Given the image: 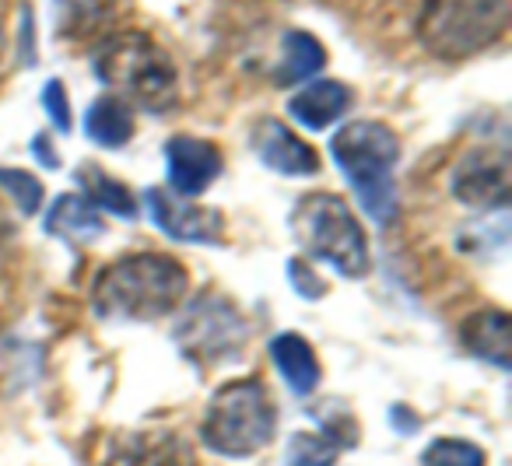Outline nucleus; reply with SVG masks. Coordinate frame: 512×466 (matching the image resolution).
Masks as SVG:
<instances>
[{
  "instance_id": "nucleus-1",
  "label": "nucleus",
  "mask_w": 512,
  "mask_h": 466,
  "mask_svg": "<svg viewBox=\"0 0 512 466\" xmlns=\"http://www.w3.org/2000/svg\"><path fill=\"white\" fill-rule=\"evenodd\" d=\"M190 277L186 267L162 253H134L109 263L92 288V309L109 323H155L179 309Z\"/></svg>"
},
{
  "instance_id": "nucleus-2",
  "label": "nucleus",
  "mask_w": 512,
  "mask_h": 466,
  "mask_svg": "<svg viewBox=\"0 0 512 466\" xmlns=\"http://www.w3.org/2000/svg\"><path fill=\"white\" fill-rule=\"evenodd\" d=\"M92 74L106 88L120 92L127 106H141L148 113L162 116L179 99V71L172 57L148 39L144 32H120L95 46Z\"/></svg>"
},
{
  "instance_id": "nucleus-3",
  "label": "nucleus",
  "mask_w": 512,
  "mask_h": 466,
  "mask_svg": "<svg viewBox=\"0 0 512 466\" xmlns=\"http://www.w3.org/2000/svg\"><path fill=\"white\" fill-rule=\"evenodd\" d=\"M330 155H334L341 176L348 179V186L355 190L365 214L383 228L393 225V218H397L393 169L400 162L397 134L379 120H355L334 134Z\"/></svg>"
},
{
  "instance_id": "nucleus-4",
  "label": "nucleus",
  "mask_w": 512,
  "mask_h": 466,
  "mask_svg": "<svg viewBox=\"0 0 512 466\" xmlns=\"http://www.w3.org/2000/svg\"><path fill=\"white\" fill-rule=\"evenodd\" d=\"M292 235L302 246V253L313 260L334 267L341 277H365L372 270L369 239L358 225L355 211L334 193H306L292 207Z\"/></svg>"
},
{
  "instance_id": "nucleus-5",
  "label": "nucleus",
  "mask_w": 512,
  "mask_h": 466,
  "mask_svg": "<svg viewBox=\"0 0 512 466\" xmlns=\"http://www.w3.org/2000/svg\"><path fill=\"white\" fill-rule=\"evenodd\" d=\"M278 431V410L260 379H239L221 386L204 410L200 435L204 445L218 456L249 459L271 445Z\"/></svg>"
},
{
  "instance_id": "nucleus-6",
  "label": "nucleus",
  "mask_w": 512,
  "mask_h": 466,
  "mask_svg": "<svg viewBox=\"0 0 512 466\" xmlns=\"http://www.w3.org/2000/svg\"><path fill=\"white\" fill-rule=\"evenodd\" d=\"M509 29V0H425L418 39L439 60H470Z\"/></svg>"
},
{
  "instance_id": "nucleus-7",
  "label": "nucleus",
  "mask_w": 512,
  "mask_h": 466,
  "mask_svg": "<svg viewBox=\"0 0 512 466\" xmlns=\"http://www.w3.org/2000/svg\"><path fill=\"white\" fill-rule=\"evenodd\" d=\"M176 344L190 361L214 365V361L239 354L249 337V326L242 312L221 295H200L186 305V312L176 323Z\"/></svg>"
},
{
  "instance_id": "nucleus-8",
  "label": "nucleus",
  "mask_w": 512,
  "mask_h": 466,
  "mask_svg": "<svg viewBox=\"0 0 512 466\" xmlns=\"http://www.w3.org/2000/svg\"><path fill=\"white\" fill-rule=\"evenodd\" d=\"M144 207H148V218L158 225V232H165L176 242L218 246L225 239V218H221L218 207L190 204V200L158 190V186L144 193Z\"/></svg>"
},
{
  "instance_id": "nucleus-9",
  "label": "nucleus",
  "mask_w": 512,
  "mask_h": 466,
  "mask_svg": "<svg viewBox=\"0 0 512 466\" xmlns=\"http://www.w3.org/2000/svg\"><path fill=\"white\" fill-rule=\"evenodd\" d=\"M453 197L477 211H502L509 204V151H470L453 172Z\"/></svg>"
},
{
  "instance_id": "nucleus-10",
  "label": "nucleus",
  "mask_w": 512,
  "mask_h": 466,
  "mask_svg": "<svg viewBox=\"0 0 512 466\" xmlns=\"http://www.w3.org/2000/svg\"><path fill=\"white\" fill-rule=\"evenodd\" d=\"M165 165H169V186L176 197H200L214 179L221 176V151L200 137H172L165 144Z\"/></svg>"
},
{
  "instance_id": "nucleus-11",
  "label": "nucleus",
  "mask_w": 512,
  "mask_h": 466,
  "mask_svg": "<svg viewBox=\"0 0 512 466\" xmlns=\"http://www.w3.org/2000/svg\"><path fill=\"white\" fill-rule=\"evenodd\" d=\"M253 151L256 158L278 176H313L320 172V155L313 144L302 141L295 130L281 120H260L253 127Z\"/></svg>"
},
{
  "instance_id": "nucleus-12",
  "label": "nucleus",
  "mask_w": 512,
  "mask_h": 466,
  "mask_svg": "<svg viewBox=\"0 0 512 466\" xmlns=\"http://www.w3.org/2000/svg\"><path fill=\"white\" fill-rule=\"evenodd\" d=\"M106 466H197V459L179 435L141 431V435H123L109 452Z\"/></svg>"
},
{
  "instance_id": "nucleus-13",
  "label": "nucleus",
  "mask_w": 512,
  "mask_h": 466,
  "mask_svg": "<svg viewBox=\"0 0 512 466\" xmlns=\"http://www.w3.org/2000/svg\"><path fill=\"white\" fill-rule=\"evenodd\" d=\"M358 442V428L351 417H330L320 431H299L288 442L285 466H334L341 452Z\"/></svg>"
},
{
  "instance_id": "nucleus-14",
  "label": "nucleus",
  "mask_w": 512,
  "mask_h": 466,
  "mask_svg": "<svg viewBox=\"0 0 512 466\" xmlns=\"http://www.w3.org/2000/svg\"><path fill=\"white\" fill-rule=\"evenodd\" d=\"M351 99H355V95H351L348 85H341V81H334V78H323L288 99V116H292L295 123H302L306 130H327L330 123L348 113Z\"/></svg>"
},
{
  "instance_id": "nucleus-15",
  "label": "nucleus",
  "mask_w": 512,
  "mask_h": 466,
  "mask_svg": "<svg viewBox=\"0 0 512 466\" xmlns=\"http://www.w3.org/2000/svg\"><path fill=\"white\" fill-rule=\"evenodd\" d=\"M460 340L474 358L488 361L495 368H509V344H512V330H509V316L502 309H481L460 326Z\"/></svg>"
},
{
  "instance_id": "nucleus-16",
  "label": "nucleus",
  "mask_w": 512,
  "mask_h": 466,
  "mask_svg": "<svg viewBox=\"0 0 512 466\" xmlns=\"http://www.w3.org/2000/svg\"><path fill=\"white\" fill-rule=\"evenodd\" d=\"M323 64H327V50H323L320 39L302 29H292L281 39V64L274 71V85L288 88L299 85V81H309L323 71Z\"/></svg>"
},
{
  "instance_id": "nucleus-17",
  "label": "nucleus",
  "mask_w": 512,
  "mask_h": 466,
  "mask_svg": "<svg viewBox=\"0 0 512 466\" xmlns=\"http://www.w3.org/2000/svg\"><path fill=\"white\" fill-rule=\"evenodd\" d=\"M46 232L67 242H92L106 232V225L81 193H67V197H57V204L46 214Z\"/></svg>"
},
{
  "instance_id": "nucleus-18",
  "label": "nucleus",
  "mask_w": 512,
  "mask_h": 466,
  "mask_svg": "<svg viewBox=\"0 0 512 466\" xmlns=\"http://www.w3.org/2000/svg\"><path fill=\"white\" fill-rule=\"evenodd\" d=\"M137 123L134 113L123 99L116 95H102L88 106L85 113V134L92 137L99 148H127L130 137H134Z\"/></svg>"
},
{
  "instance_id": "nucleus-19",
  "label": "nucleus",
  "mask_w": 512,
  "mask_h": 466,
  "mask_svg": "<svg viewBox=\"0 0 512 466\" xmlns=\"http://www.w3.org/2000/svg\"><path fill=\"white\" fill-rule=\"evenodd\" d=\"M274 365L281 368L285 382L292 386L295 396H309L320 382V361H316L313 347L299 337V333H281L271 344Z\"/></svg>"
},
{
  "instance_id": "nucleus-20",
  "label": "nucleus",
  "mask_w": 512,
  "mask_h": 466,
  "mask_svg": "<svg viewBox=\"0 0 512 466\" xmlns=\"http://www.w3.org/2000/svg\"><path fill=\"white\" fill-rule=\"evenodd\" d=\"M78 183L85 186V200L95 211H109L116 218H137V197L130 193V186H123L120 179L106 176L99 165H81L78 169Z\"/></svg>"
},
{
  "instance_id": "nucleus-21",
  "label": "nucleus",
  "mask_w": 512,
  "mask_h": 466,
  "mask_svg": "<svg viewBox=\"0 0 512 466\" xmlns=\"http://www.w3.org/2000/svg\"><path fill=\"white\" fill-rule=\"evenodd\" d=\"M425 466H484V452L474 442H463V438H439L425 449L421 456Z\"/></svg>"
},
{
  "instance_id": "nucleus-22",
  "label": "nucleus",
  "mask_w": 512,
  "mask_h": 466,
  "mask_svg": "<svg viewBox=\"0 0 512 466\" xmlns=\"http://www.w3.org/2000/svg\"><path fill=\"white\" fill-rule=\"evenodd\" d=\"M0 186L15 197L22 214H36L39 204H43V183L25 169H0Z\"/></svg>"
},
{
  "instance_id": "nucleus-23",
  "label": "nucleus",
  "mask_w": 512,
  "mask_h": 466,
  "mask_svg": "<svg viewBox=\"0 0 512 466\" xmlns=\"http://www.w3.org/2000/svg\"><path fill=\"white\" fill-rule=\"evenodd\" d=\"M113 8L116 0H60V18H64L67 32H88Z\"/></svg>"
},
{
  "instance_id": "nucleus-24",
  "label": "nucleus",
  "mask_w": 512,
  "mask_h": 466,
  "mask_svg": "<svg viewBox=\"0 0 512 466\" xmlns=\"http://www.w3.org/2000/svg\"><path fill=\"white\" fill-rule=\"evenodd\" d=\"M43 106H46V113H50L53 127L67 134V130H71V102H67V92H64V85H60V81H46Z\"/></svg>"
},
{
  "instance_id": "nucleus-25",
  "label": "nucleus",
  "mask_w": 512,
  "mask_h": 466,
  "mask_svg": "<svg viewBox=\"0 0 512 466\" xmlns=\"http://www.w3.org/2000/svg\"><path fill=\"white\" fill-rule=\"evenodd\" d=\"M288 281H292V288L299 291L302 298H323L327 295V284L313 274V267H309L306 260H288Z\"/></svg>"
},
{
  "instance_id": "nucleus-26",
  "label": "nucleus",
  "mask_w": 512,
  "mask_h": 466,
  "mask_svg": "<svg viewBox=\"0 0 512 466\" xmlns=\"http://www.w3.org/2000/svg\"><path fill=\"white\" fill-rule=\"evenodd\" d=\"M32 155L39 158V162L46 165V169H57V155H53L50 141H46V134H39L36 141H32Z\"/></svg>"
},
{
  "instance_id": "nucleus-27",
  "label": "nucleus",
  "mask_w": 512,
  "mask_h": 466,
  "mask_svg": "<svg viewBox=\"0 0 512 466\" xmlns=\"http://www.w3.org/2000/svg\"><path fill=\"white\" fill-rule=\"evenodd\" d=\"M0 53H4V32H0Z\"/></svg>"
}]
</instances>
